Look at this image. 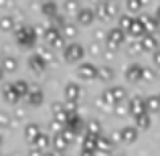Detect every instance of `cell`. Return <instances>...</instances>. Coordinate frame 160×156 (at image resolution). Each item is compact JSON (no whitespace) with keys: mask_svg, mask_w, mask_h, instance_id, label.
Wrapping results in <instances>:
<instances>
[{"mask_svg":"<svg viewBox=\"0 0 160 156\" xmlns=\"http://www.w3.org/2000/svg\"><path fill=\"white\" fill-rule=\"evenodd\" d=\"M14 39L16 43L20 45V47L24 49H31L37 45V39H39V31H37L35 27H31V24H18L14 31Z\"/></svg>","mask_w":160,"mask_h":156,"instance_id":"6da1fadb","label":"cell"},{"mask_svg":"<svg viewBox=\"0 0 160 156\" xmlns=\"http://www.w3.org/2000/svg\"><path fill=\"white\" fill-rule=\"evenodd\" d=\"M43 39L51 49H55V51H65V47H67L63 33L59 31V28H55L53 24H47V27L43 28Z\"/></svg>","mask_w":160,"mask_h":156,"instance_id":"7a4b0ae2","label":"cell"},{"mask_svg":"<svg viewBox=\"0 0 160 156\" xmlns=\"http://www.w3.org/2000/svg\"><path fill=\"white\" fill-rule=\"evenodd\" d=\"M124 43H126V33L122 31L120 27L109 28L108 35H106V41H103V45H106V51H112V53H116L118 47H120V45H124Z\"/></svg>","mask_w":160,"mask_h":156,"instance_id":"3957f363","label":"cell"},{"mask_svg":"<svg viewBox=\"0 0 160 156\" xmlns=\"http://www.w3.org/2000/svg\"><path fill=\"white\" fill-rule=\"evenodd\" d=\"M83 57H85V47L79 43H69L63 51V59L67 63H81Z\"/></svg>","mask_w":160,"mask_h":156,"instance_id":"277c9868","label":"cell"},{"mask_svg":"<svg viewBox=\"0 0 160 156\" xmlns=\"http://www.w3.org/2000/svg\"><path fill=\"white\" fill-rule=\"evenodd\" d=\"M95 14H98L102 20L116 18V14H118V2H116V0H103V2H99V6L95 8Z\"/></svg>","mask_w":160,"mask_h":156,"instance_id":"5b68a950","label":"cell"},{"mask_svg":"<svg viewBox=\"0 0 160 156\" xmlns=\"http://www.w3.org/2000/svg\"><path fill=\"white\" fill-rule=\"evenodd\" d=\"M98 73H99V67L93 65V63H89V61L79 63V67H77V75H79V79H83V81L98 79Z\"/></svg>","mask_w":160,"mask_h":156,"instance_id":"8992f818","label":"cell"},{"mask_svg":"<svg viewBox=\"0 0 160 156\" xmlns=\"http://www.w3.org/2000/svg\"><path fill=\"white\" fill-rule=\"evenodd\" d=\"M128 105H130V113H132L134 118L140 116V113H146V98H142V95H134V98H130Z\"/></svg>","mask_w":160,"mask_h":156,"instance_id":"52a82bcc","label":"cell"},{"mask_svg":"<svg viewBox=\"0 0 160 156\" xmlns=\"http://www.w3.org/2000/svg\"><path fill=\"white\" fill-rule=\"evenodd\" d=\"M63 93H65V99L67 102H73L77 103V99L81 98V85L75 81H69L65 87H63Z\"/></svg>","mask_w":160,"mask_h":156,"instance_id":"ba28073f","label":"cell"},{"mask_svg":"<svg viewBox=\"0 0 160 156\" xmlns=\"http://www.w3.org/2000/svg\"><path fill=\"white\" fill-rule=\"evenodd\" d=\"M41 134H43V130H41V126L37 124V122H31V124L24 126V140H27L31 146H35L37 138H39Z\"/></svg>","mask_w":160,"mask_h":156,"instance_id":"9c48e42d","label":"cell"},{"mask_svg":"<svg viewBox=\"0 0 160 156\" xmlns=\"http://www.w3.org/2000/svg\"><path fill=\"white\" fill-rule=\"evenodd\" d=\"M24 99H27V103L31 105V108H37V105H41V103H43L45 93H43V89H41V87L32 85V87H31V91H28V95H27Z\"/></svg>","mask_w":160,"mask_h":156,"instance_id":"30bf717a","label":"cell"},{"mask_svg":"<svg viewBox=\"0 0 160 156\" xmlns=\"http://www.w3.org/2000/svg\"><path fill=\"white\" fill-rule=\"evenodd\" d=\"M120 132H122V142H124V144H134V142L138 140L140 130H138L136 126H124Z\"/></svg>","mask_w":160,"mask_h":156,"instance_id":"8fae6325","label":"cell"},{"mask_svg":"<svg viewBox=\"0 0 160 156\" xmlns=\"http://www.w3.org/2000/svg\"><path fill=\"white\" fill-rule=\"evenodd\" d=\"M95 10H91V8H85L83 6L81 10L77 12V23L79 24H83V27H89V24H93V20H95Z\"/></svg>","mask_w":160,"mask_h":156,"instance_id":"7c38bea8","label":"cell"},{"mask_svg":"<svg viewBox=\"0 0 160 156\" xmlns=\"http://www.w3.org/2000/svg\"><path fill=\"white\" fill-rule=\"evenodd\" d=\"M0 67H2L4 73H14V71L18 69V61H16L14 55H4V57L0 59Z\"/></svg>","mask_w":160,"mask_h":156,"instance_id":"4fadbf2b","label":"cell"},{"mask_svg":"<svg viewBox=\"0 0 160 156\" xmlns=\"http://www.w3.org/2000/svg\"><path fill=\"white\" fill-rule=\"evenodd\" d=\"M28 69L32 71V73H45V69H47V63L43 61V59L39 57V55H31V57H28Z\"/></svg>","mask_w":160,"mask_h":156,"instance_id":"5bb4252c","label":"cell"},{"mask_svg":"<svg viewBox=\"0 0 160 156\" xmlns=\"http://www.w3.org/2000/svg\"><path fill=\"white\" fill-rule=\"evenodd\" d=\"M98 140L99 136H93V134H83L81 140V150H87V152H98Z\"/></svg>","mask_w":160,"mask_h":156,"instance_id":"9a60e30c","label":"cell"},{"mask_svg":"<svg viewBox=\"0 0 160 156\" xmlns=\"http://www.w3.org/2000/svg\"><path fill=\"white\" fill-rule=\"evenodd\" d=\"M142 69H144V67L138 65V63L128 65V67H126V79H128V81H132V83L140 81V79H142Z\"/></svg>","mask_w":160,"mask_h":156,"instance_id":"2e32d148","label":"cell"},{"mask_svg":"<svg viewBox=\"0 0 160 156\" xmlns=\"http://www.w3.org/2000/svg\"><path fill=\"white\" fill-rule=\"evenodd\" d=\"M2 98L6 99L8 103H18L20 102V95L16 93V89H14L12 83H4L2 85Z\"/></svg>","mask_w":160,"mask_h":156,"instance_id":"e0dca14e","label":"cell"},{"mask_svg":"<svg viewBox=\"0 0 160 156\" xmlns=\"http://www.w3.org/2000/svg\"><path fill=\"white\" fill-rule=\"evenodd\" d=\"M140 41H142V49H144V53L146 51H148V53H156L158 51V39H156V35H148V33H146Z\"/></svg>","mask_w":160,"mask_h":156,"instance_id":"ac0fdd59","label":"cell"},{"mask_svg":"<svg viewBox=\"0 0 160 156\" xmlns=\"http://www.w3.org/2000/svg\"><path fill=\"white\" fill-rule=\"evenodd\" d=\"M140 20L144 23L148 35H154L156 31H160V20L156 18V16H140Z\"/></svg>","mask_w":160,"mask_h":156,"instance_id":"d6986e66","label":"cell"},{"mask_svg":"<svg viewBox=\"0 0 160 156\" xmlns=\"http://www.w3.org/2000/svg\"><path fill=\"white\" fill-rule=\"evenodd\" d=\"M134 23H136V16H132V14H122L120 18H118V27L122 28L124 33H132V27H134Z\"/></svg>","mask_w":160,"mask_h":156,"instance_id":"ffe728a7","label":"cell"},{"mask_svg":"<svg viewBox=\"0 0 160 156\" xmlns=\"http://www.w3.org/2000/svg\"><path fill=\"white\" fill-rule=\"evenodd\" d=\"M98 152L99 154H112L113 152V142L109 136H99L98 140Z\"/></svg>","mask_w":160,"mask_h":156,"instance_id":"44dd1931","label":"cell"},{"mask_svg":"<svg viewBox=\"0 0 160 156\" xmlns=\"http://www.w3.org/2000/svg\"><path fill=\"white\" fill-rule=\"evenodd\" d=\"M41 10H43V14L47 16V18H55V16L59 14V8H57V2H53V0H45L43 4H41Z\"/></svg>","mask_w":160,"mask_h":156,"instance_id":"7402d4cb","label":"cell"},{"mask_svg":"<svg viewBox=\"0 0 160 156\" xmlns=\"http://www.w3.org/2000/svg\"><path fill=\"white\" fill-rule=\"evenodd\" d=\"M134 126H136L138 130H148L150 126H152V118H150V113L146 112V113H140V116H136L134 118Z\"/></svg>","mask_w":160,"mask_h":156,"instance_id":"603a6c76","label":"cell"},{"mask_svg":"<svg viewBox=\"0 0 160 156\" xmlns=\"http://www.w3.org/2000/svg\"><path fill=\"white\" fill-rule=\"evenodd\" d=\"M53 144V136L51 134H47V132H43L39 138H37V142H35V148H39V150H43V152H47L49 150V146Z\"/></svg>","mask_w":160,"mask_h":156,"instance_id":"cb8c5ba5","label":"cell"},{"mask_svg":"<svg viewBox=\"0 0 160 156\" xmlns=\"http://www.w3.org/2000/svg\"><path fill=\"white\" fill-rule=\"evenodd\" d=\"M0 31H4V33H14V31H16L14 16H10V14L0 16Z\"/></svg>","mask_w":160,"mask_h":156,"instance_id":"d4e9b609","label":"cell"},{"mask_svg":"<svg viewBox=\"0 0 160 156\" xmlns=\"http://www.w3.org/2000/svg\"><path fill=\"white\" fill-rule=\"evenodd\" d=\"M113 77H116V71H113L112 65H102V67H99V73H98V79H99V81L109 83Z\"/></svg>","mask_w":160,"mask_h":156,"instance_id":"484cf974","label":"cell"},{"mask_svg":"<svg viewBox=\"0 0 160 156\" xmlns=\"http://www.w3.org/2000/svg\"><path fill=\"white\" fill-rule=\"evenodd\" d=\"M146 112L148 113L160 112V95H148L146 98Z\"/></svg>","mask_w":160,"mask_h":156,"instance_id":"4316f807","label":"cell"},{"mask_svg":"<svg viewBox=\"0 0 160 156\" xmlns=\"http://www.w3.org/2000/svg\"><path fill=\"white\" fill-rule=\"evenodd\" d=\"M12 85H14V89H16V93L20 95V99H24L28 95V91H31V87L32 85H28L24 79H18V81H12Z\"/></svg>","mask_w":160,"mask_h":156,"instance_id":"83f0119b","label":"cell"},{"mask_svg":"<svg viewBox=\"0 0 160 156\" xmlns=\"http://www.w3.org/2000/svg\"><path fill=\"white\" fill-rule=\"evenodd\" d=\"M85 132L87 134H93V136H102V122L99 120H87V124H85Z\"/></svg>","mask_w":160,"mask_h":156,"instance_id":"f1b7e54d","label":"cell"},{"mask_svg":"<svg viewBox=\"0 0 160 156\" xmlns=\"http://www.w3.org/2000/svg\"><path fill=\"white\" fill-rule=\"evenodd\" d=\"M53 148L57 150V152H65V150L69 148V142L65 140L63 134H55L53 136Z\"/></svg>","mask_w":160,"mask_h":156,"instance_id":"f546056e","label":"cell"},{"mask_svg":"<svg viewBox=\"0 0 160 156\" xmlns=\"http://www.w3.org/2000/svg\"><path fill=\"white\" fill-rule=\"evenodd\" d=\"M132 39H142V37L146 35V27H144V23L140 20V16L136 18V23H134V27H132Z\"/></svg>","mask_w":160,"mask_h":156,"instance_id":"4dcf8cb0","label":"cell"},{"mask_svg":"<svg viewBox=\"0 0 160 156\" xmlns=\"http://www.w3.org/2000/svg\"><path fill=\"white\" fill-rule=\"evenodd\" d=\"M83 6H79V0H65V4H63V10H65V14H75L77 16V12L81 10Z\"/></svg>","mask_w":160,"mask_h":156,"instance_id":"1f68e13d","label":"cell"},{"mask_svg":"<svg viewBox=\"0 0 160 156\" xmlns=\"http://www.w3.org/2000/svg\"><path fill=\"white\" fill-rule=\"evenodd\" d=\"M142 0H126V10H128V14H138V12L142 10Z\"/></svg>","mask_w":160,"mask_h":156,"instance_id":"d6a6232c","label":"cell"},{"mask_svg":"<svg viewBox=\"0 0 160 156\" xmlns=\"http://www.w3.org/2000/svg\"><path fill=\"white\" fill-rule=\"evenodd\" d=\"M37 55H39V57L43 59L45 63H51V61H53V49L49 47L47 43H45L43 47H39V51H37Z\"/></svg>","mask_w":160,"mask_h":156,"instance_id":"836d02e7","label":"cell"},{"mask_svg":"<svg viewBox=\"0 0 160 156\" xmlns=\"http://www.w3.org/2000/svg\"><path fill=\"white\" fill-rule=\"evenodd\" d=\"M112 93H113V98H116V103L126 102V98H128V91H126V87H122V85L112 87Z\"/></svg>","mask_w":160,"mask_h":156,"instance_id":"e575fe53","label":"cell"},{"mask_svg":"<svg viewBox=\"0 0 160 156\" xmlns=\"http://www.w3.org/2000/svg\"><path fill=\"white\" fill-rule=\"evenodd\" d=\"M128 51H130V55H142V53H144V49H142V41L140 39H132L128 43Z\"/></svg>","mask_w":160,"mask_h":156,"instance_id":"d590c367","label":"cell"},{"mask_svg":"<svg viewBox=\"0 0 160 156\" xmlns=\"http://www.w3.org/2000/svg\"><path fill=\"white\" fill-rule=\"evenodd\" d=\"M63 37H65V39H77V24H73V23H67V27L63 28Z\"/></svg>","mask_w":160,"mask_h":156,"instance_id":"8d00e7d4","label":"cell"},{"mask_svg":"<svg viewBox=\"0 0 160 156\" xmlns=\"http://www.w3.org/2000/svg\"><path fill=\"white\" fill-rule=\"evenodd\" d=\"M113 113H116L118 118H124V116H128V113H130V105L126 103V102H122V103H116V105H113Z\"/></svg>","mask_w":160,"mask_h":156,"instance_id":"74e56055","label":"cell"},{"mask_svg":"<svg viewBox=\"0 0 160 156\" xmlns=\"http://www.w3.org/2000/svg\"><path fill=\"white\" fill-rule=\"evenodd\" d=\"M12 126H14V122H12V116L0 109V128L6 130V128H12Z\"/></svg>","mask_w":160,"mask_h":156,"instance_id":"f35d334b","label":"cell"},{"mask_svg":"<svg viewBox=\"0 0 160 156\" xmlns=\"http://www.w3.org/2000/svg\"><path fill=\"white\" fill-rule=\"evenodd\" d=\"M49 128H51V132H53V136H55V134H63V130H65L67 126H65V124H61L59 120H55V118H53L51 124H49Z\"/></svg>","mask_w":160,"mask_h":156,"instance_id":"ab89813d","label":"cell"},{"mask_svg":"<svg viewBox=\"0 0 160 156\" xmlns=\"http://www.w3.org/2000/svg\"><path fill=\"white\" fill-rule=\"evenodd\" d=\"M142 79H144V81H154V79H156V73H154V69H150V67H144V69H142Z\"/></svg>","mask_w":160,"mask_h":156,"instance_id":"60d3db41","label":"cell"},{"mask_svg":"<svg viewBox=\"0 0 160 156\" xmlns=\"http://www.w3.org/2000/svg\"><path fill=\"white\" fill-rule=\"evenodd\" d=\"M53 27H55V28H59V31H63V28L67 27V20H65V16L57 14V16L53 18Z\"/></svg>","mask_w":160,"mask_h":156,"instance_id":"b9f144b4","label":"cell"},{"mask_svg":"<svg viewBox=\"0 0 160 156\" xmlns=\"http://www.w3.org/2000/svg\"><path fill=\"white\" fill-rule=\"evenodd\" d=\"M63 136H65V140L69 142V144H73V142H75V136H77V134H75L71 128H65V130H63Z\"/></svg>","mask_w":160,"mask_h":156,"instance_id":"7bdbcfd3","label":"cell"},{"mask_svg":"<svg viewBox=\"0 0 160 156\" xmlns=\"http://www.w3.org/2000/svg\"><path fill=\"white\" fill-rule=\"evenodd\" d=\"M65 108H67V113H77V103L65 102Z\"/></svg>","mask_w":160,"mask_h":156,"instance_id":"ee69618b","label":"cell"},{"mask_svg":"<svg viewBox=\"0 0 160 156\" xmlns=\"http://www.w3.org/2000/svg\"><path fill=\"white\" fill-rule=\"evenodd\" d=\"M109 138H112L113 144H118V142H122V132H120V130H118V132H112V134H109Z\"/></svg>","mask_w":160,"mask_h":156,"instance_id":"f6af8a7d","label":"cell"},{"mask_svg":"<svg viewBox=\"0 0 160 156\" xmlns=\"http://www.w3.org/2000/svg\"><path fill=\"white\" fill-rule=\"evenodd\" d=\"M89 51L93 53V55H99V53H102V45H98V43L93 41V43H91V47H89Z\"/></svg>","mask_w":160,"mask_h":156,"instance_id":"bcb514c9","label":"cell"},{"mask_svg":"<svg viewBox=\"0 0 160 156\" xmlns=\"http://www.w3.org/2000/svg\"><path fill=\"white\" fill-rule=\"evenodd\" d=\"M14 0H0V8H12Z\"/></svg>","mask_w":160,"mask_h":156,"instance_id":"7dc6e473","label":"cell"},{"mask_svg":"<svg viewBox=\"0 0 160 156\" xmlns=\"http://www.w3.org/2000/svg\"><path fill=\"white\" fill-rule=\"evenodd\" d=\"M28 156H45V152H43V150H39V148H35V146H32V148L28 150Z\"/></svg>","mask_w":160,"mask_h":156,"instance_id":"c3c4849f","label":"cell"},{"mask_svg":"<svg viewBox=\"0 0 160 156\" xmlns=\"http://www.w3.org/2000/svg\"><path fill=\"white\" fill-rule=\"evenodd\" d=\"M24 116H27V112H24L22 108H16V112H14V118H18V120H22Z\"/></svg>","mask_w":160,"mask_h":156,"instance_id":"681fc988","label":"cell"},{"mask_svg":"<svg viewBox=\"0 0 160 156\" xmlns=\"http://www.w3.org/2000/svg\"><path fill=\"white\" fill-rule=\"evenodd\" d=\"M152 61H154V65H156V67H160V49L152 55Z\"/></svg>","mask_w":160,"mask_h":156,"instance_id":"f907efd6","label":"cell"},{"mask_svg":"<svg viewBox=\"0 0 160 156\" xmlns=\"http://www.w3.org/2000/svg\"><path fill=\"white\" fill-rule=\"evenodd\" d=\"M79 156H95V152H87V150H81Z\"/></svg>","mask_w":160,"mask_h":156,"instance_id":"816d5d0a","label":"cell"},{"mask_svg":"<svg viewBox=\"0 0 160 156\" xmlns=\"http://www.w3.org/2000/svg\"><path fill=\"white\" fill-rule=\"evenodd\" d=\"M109 156H126V154H124V152H112Z\"/></svg>","mask_w":160,"mask_h":156,"instance_id":"f5cc1de1","label":"cell"},{"mask_svg":"<svg viewBox=\"0 0 160 156\" xmlns=\"http://www.w3.org/2000/svg\"><path fill=\"white\" fill-rule=\"evenodd\" d=\"M45 156H55V150L51 152V150H47V152H45Z\"/></svg>","mask_w":160,"mask_h":156,"instance_id":"db71d44e","label":"cell"},{"mask_svg":"<svg viewBox=\"0 0 160 156\" xmlns=\"http://www.w3.org/2000/svg\"><path fill=\"white\" fill-rule=\"evenodd\" d=\"M55 156H65V152H57V150H55Z\"/></svg>","mask_w":160,"mask_h":156,"instance_id":"11a10c76","label":"cell"},{"mask_svg":"<svg viewBox=\"0 0 160 156\" xmlns=\"http://www.w3.org/2000/svg\"><path fill=\"white\" fill-rule=\"evenodd\" d=\"M2 77H4V71H2V67H0V81H2Z\"/></svg>","mask_w":160,"mask_h":156,"instance_id":"9f6ffc18","label":"cell"},{"mask_svg":"<svg viewBox=\"0 0 160 156\" xmlns=\"http://www.w3.org/2000/svg\"><path fill=\"white\" fill-rule=\"evenodd\" d=\"M156 18L160 20V6H158V10H156Z\"/></svg>","mask_w":160,"mask_h":156,"instance_id":"6f0895ef","label":"cell"},{"mask_svg":"<svg viewBox=\"0 0 160 156\" xmlns=\"http://www.w3.org/2000/svg\"><path fill=\"white\" fill-rule=\"evenodd\" d=\"M2 142H4V138H2V134H0V146H2Z\"/></svg>","mask_w":160,"mask_h":156,"instance_id":"680465c9","label":"cell"},{"mask_svg":"<svg viewBox=\"0 0 160 156\" xmlns=\"http://www.w3.org/2000/svg\"><path fill=\"white\" fill-rule=\"evenodd\" d=\"M146 2H148V0H142V4H146Z\"/></svg>","mask_w":160,"mask_h":156,"instance_id":"91938a15","label":"cell"}]
</instances>
